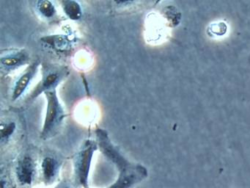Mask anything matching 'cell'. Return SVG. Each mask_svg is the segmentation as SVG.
Returning a JSON list of instances; mask_svg holds the SVG:
<instances>
[{"mask_svg": "<svg viewBox=\"0 0 250 188\" xmlns=\"http://www.w3.org/2000/svg\"><path fill=\"white\" fill-rule=\"evenodd\" d=\"M46 98V110L44 121L42 127V137L49 138L53 136L62 123L65 117V109L61 104L59 97L55 91H48L44 94Z\"/></svg>", "mask_w": 250, "mask_h": 188, "instance_id": "obj_1", "label": "cell"}, {"mask_svg": "<svg viewBox=\"0 0 250 188\" xmlns=\"http://www.w3.org/2000/svg\"><path fill=\"white\" fill-rule=\"evenodd\" d=\"M69 74L66 66L59 65L43 64L40 82L35 88L29 97V100L37 98L42 94L57 90L58 85Z\"/></svg>", "mask_w": 250, "mask_h": 188, "instance_id": "obj_2", "label": "cell"}, {"mask_svg": "<svg viewBox=\"0 0 250 188\" xmlns=\"http://www.w3.org/2000/svg\"><path fill=\"white\" fill-rule=\"evenodd\" d=\"M96 142L92 141H86L81 151L79 152L76 160V172L82 182H84L87 179L90 168V162L93 153L96 151Z\"/></svg>", "mask_w": 250, "mask_h": 188, "instance_id": "obj_3", "label": "cell"}, {"mask_svg": "<svg viewBox=\"0 0 250 188\" xmlns=\"http://www.w3.org/2000/svg\"><path fill=\"white\" fill-rule=\"evenodd\" d=\"M41 61L39 59L35 60L33 63L28 65L24 73L20 76V78L15 82L12 91V96H11L13 101L19 99L24 94L26 90L27 89L29 85L36 76V73L39 71Z\"/></svg>", "mask_w": 250, "mask_h": 188, "instance_id": "obj_4", "label": "cell"}, {"mask_svg": "<svg viewBox=\"0 0 250 188\" xmlns=\"http://www.w3.org/2000/svg\"><path fill=\"white\" fill-rule=\"evenodd\" d=\"M30 61L28 53L24 49L14 50L11 52L6 53L0 59L1 69L5 73H9Z\"/></svg>", "mask_w": 250, "mask_h": 188, "instance_id": "obj_5", "label": "cell"}, {"mask_svg": "<svg viewBox=\"0 0 250 188\" xmlns=\"http://www.w3.org/2000/svg\"><path fill=\"white\" fill-rule=\"evenodd\" d=\"M34 163L30 157H25L20 160L17 167V176L20 182L30 184L34 174Z\"/></svg>", "mask_w": 250, "mask_h": 188, "instance_id": "obj_6", "label": "cell"}, {"mask_svg": "<svg viewBox=\"0 0 250 188\" xmlns=\"http://www.w3.org/2000/svg\"><path fill=\"white\" fill-rule=\"evenodd\" d=\"M45 43L58 50V51H65L71 47V41L69 38L64 35H55L46 37L43 40Z\"/></svg>", "mask_w": 250, "mask_h": 188, "instance_id": "obj_7", "label": "cell"}, {"mask_svg": "<svg viewBox=\"0 0 250 188\" xmlns=\"http://www.w3.org/2000/svg\"><path fill=\"white\" fill-rule=\"evenodd\" d=\"M62 10L68 19L73 21L80 20L83 16V9L78 1H62Z\"/></svg>", "mask_w": 250, "mask_h": 188, "instance_id": "obj_8", "label": "cell"}, {"mask_svg": "<svg viewBox=\"0 0 250 188\" xmlns=\"http://www.w3.org/2000/svg\"><path fill=\"white\" fill-rule=\"evenodd\" d=\"M38 11L43 17L51 19L56 13L55 5L51 1L43 0V1H37Z\"/></svg>", "mask_w": 250, "mask_h": 188, "instance_id": "obj_9", "label": "cell"}, {"mask_svg": "<svg viewBox=\"0 0 250 188\" xmlns=\"http://www.w3.org/2000/svg\"><path fill=\"white\" fill-rule=\"evenodd\" d=\"M58 163L52 157H46L43 160L42 163V169H43V175L47 180H50L55 176L56 173Z\"/></svg>", "mask_w": 250, "mask_h": 188, "instance_id": "obj_10", "label": "cell"}, {"mask_svg": "<svg viewBox=\"0 0 250 188\" xmlns=\"http://www.w3.org/2000/svg\"><path fill=\"white\" fill-rule=\"evenodd\" d=\"M16 129V123L14 122H8V123H2L1 124V139L2 141L8 139L14 134Z\"/></svg>", "mask_w": 250, "mask_h": 188, "instance_id": "obj_11", "label": "cell"}]
</instances>
